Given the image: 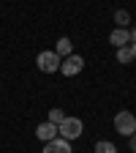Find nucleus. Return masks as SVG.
I'll return each mask as SVG.
<instances>
[{"label": "nucleus", "mask_w": 136, "mask_h": 153, "mask_svg": "<svg viewBox=\"0 0 136 153\" xmlns=\"http://www.w3.org/2000/svg\"><path fill=\"white\" fill-rule=\"evenodd\" d=\"M54 55L60 57V60H63V57H68V55H74V44H71V38H68V36H60V38H57V44H54Z\"/></svg>", "instance_id": "obj_8"}, {"label": "nucleus", "mask_w": 136, "mask_h": 153, "mask_svg": "<svg viewBox=\"0 0 136 153\" xmlns=\"http://www.w3.org/2000/svg\"><path fill=\"white\" fill-rule=\"evenodd\" d=\"M85 68V60H82V55H68L60 60V74L63 76H76Z\"/></svg>", "instance_id": "obj_4"}, {"label": "nucleus", "mask_w": 136, "mask_h": 153, "mask_svg": "<svg viewBox=\"0 0 136 153\" xmlns=\"http://www.w3.org/2000/svg\"><path fill=\"white\" fill-rule=\"evenodd\" d=\"M44 153H74V150H71V142H68V140L54 137V140L44 142Z\"/></svg>", "instance_id": "obj_5"}, {"label": "nucleus", "mask_w": 136, "mask_h": 153, "mask_svg": "<svg viewBox=\"0 0 136 153\" xmlns=\"http://www.w3.org/2000/svg\"><path fill=\"white\" fill-rule=\"evenodd\" d=\"M128 148H131V153H136V134H131V137H128Z\"/></svg>", "instance_id": "obj_13"}, {"label": "nucleus", "mask_w": 136, "mask_h": 153, "mask_svg": "<svg viewBox=\"0 0 136 153\" xmlns=\"http://www.w3.org/2000/svg\"><path fill=\"white\" fill-rule=\"evenodd\" d=\"M95 153H117V145L109 140H98L95 142Z\"/></svg>", "instance_id": "obj_9"}, {"label": "nucleus", "mask_w": 136, "mask_h": 153, "mask_svg": "<svg viewBox=\"0 0 136 153\" xmlns=\"http://www.w3.org/2000/svg\"><path fill=\"white\" fill-rule=\"evenodd\" d=\"M131 47V55H133V60H136V44H128Z\"/></svg>", "instance_id": "obj_15"}, {"label": "nucleus", "mask_w": 136, "mask_h": 153, "mask_svg": "<svg viewBox=\"0 0 136 153\" xmlns=\"http://www.w3.org/2000/svg\"><path fill=\"white\" fill-rule=\"evenodd\" d=\"M128 33H131V44H136V27H133V30H128Z\"/></svg>", "instance_id": "obj_14"}, {"label": "nucleus", "mask_w": 136, "mask_h": 153, "mask_svg": "<svg viewBox=\"0 0 136 153\" xmlns=\"http://www.w3.org/2000/svg\"><path fill=\"white\" fill-rule=\"evenodd\" d=\"M82 131H85V123L82 118H68L65 115V120L57 126V137H63V140H76V137H82Z\"/></svg>", "instance_id": "obj_1"}, {"label": "nucleus", "mask_w": 136, "mask_h": 153, "mask_svg": "<svg viewBox=\"0 0 136 153\" xmlns=\"http://www.w3.org/2000/svg\"><path fill=\"white\" fill-rule=\"evenodd\" d=\"M114 25H117V27H128V25H131V14L123 11V8L114 11Z\"/></svg>", "instance_id": "obj_10"}, {"label": "nucleus", "mask_w": 136, "mask_h": 153, "mask_svg": "<svg viewBox=\"0 0 136 153\" xmlns=\"http://www.w3.org/2000/svg\"><path fill=\"white\" fill-rule=\"evenodd\" d=\"M35 137L41 140V142H49V140H54L57 137V126L54 123H38V128H35Z\"/></svg>", "instance_id": "obj_7"}, {"label": "nucleus", "mask_w": 136, "mask_h": 153, "mask_svg": "<svg viewBox=\"0 0 136 153\" xmlns=\"http://www.w3.org/2000/svg\"><path fill=\"white\" fill-rule=\"evenodd\" d=\"M117 60H120L123 66L133 63V55H131V47H120V49H117Z\"/></svg>", "instance_id": "obj_12"}, {"label": "nucleus", "mask_w": 136, "mask_h": 153, "mask_svg": "<svg viewBox=\"0 0 136 153\" xmlns=\"http://www.w3.org/2000/svg\"><path fill=\"white\" fill-rule=\"evenodd\" d=\"M35 66H38V71H44V74H54V71H60V57L54 55V49L52 52H38Z\"/></svg>", "instance_id": "obj_3"}, {"label": "nucleus", "mask_w": 136, "mask_h": 153, "mask_svg": "<svg viewBox=\"0 0 136 153\" xmlns=\"http://www.w3.org/2000/svg\"><path fill=\"white\" fill-rule=\"evenodd\" d=\"M109 41L114 44V47H128L131 44V33H128V27H114L112 30V36H109Z\"/></svg>", "instance_id": "obj_6"}, {"label": "nucleus", "mask_w": 136, "mask_h": 153, "mask_svg": "<svg viewBox=\"0 0 136 153\" xmlns=\"http://www.w3.org/2000/svg\"><path fill=\"white\" fill-rule=\"evenodd\" d=\"M49 123H54V126H60L63 120H65V112L60 109V107H54V109H49V118H46Z\"/></svg>", "instance_id": "obj_11"}, {"label": "nucleus", "mask_w": 136, "mask_h": 153, "mask_svg": "<svg viewBox=\"0 0 136 153\" xmlns=\"http://www.w3.org/2000/svg\"><path fill=\"white\" fill-rule=\"evenodd\" d=\"M114 131L123 134V137H131V134H136V115L128 112V109H120L117 115H114Z\"/></svg>", "instance_id": "obj_2"}]
</instances>
